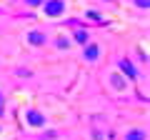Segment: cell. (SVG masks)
Listing matches in <instances>:
<instances>
[{"label":"cell","instance_id":"52a82bcc","mask_svg":"<svg viewBox=\"0 0 150 140\" xmlns=\"http://www.w3.org/2000/svg\"><path fill=\"white\" fill-rule=\"evenodd\" d=\"M75 43L88 45V33H85V30H75Z\"/></svg>","mask_w":150,"mask_h":140},{"label":"cell","instance_id":"7c38bea8","mask_svg":"<svg viewBox=\"0 0 150 140\" xmlns=\"http://www.w3.org/2000/svg\"><path fill=\"white\" fill-rule=\"evenodd\" d=\"M28 5H33V8H38V5H43V0H25Z\"/></svg>","mask_w":150,"mask_h":140},{"label":"cell","instance_id":"277c9868","mask_svg":"<svg viewBox=\"0 0 150 140\" xmlns=\"http://www.w3.org/2000/svg\"><path fill=\"white\" fill-rule=\"evenodd\" d=\"M120 68L125 70V75H128L130 80H135V78H138V70H135V65L130 63V60H120Z\"/></svg>","mask_w":150,"mask_h":140},{"label":"cell","instance_id":"3957f363","mask_svg":"<svg viewBox=\"0 0 150 140\" xmlns=\"http://www.w3.org/2000/svg\"><path fill=\"white\" fill-rule=\"evenodd\" d=\"M28 43H30V45H43L45 43V35L40 30H30V33H28Z\"/></svg>","mask_w":150,"mask_h":140},{"label":"cell","instance_id":"8fae6325","mask_svg":"<svg viewBox=\"0 0 150 140\" xmlns=\"http://www.w3.org/2000/svg\"><path fill=\"white\" fill-rule=\"evenodd\" d=\"M135 5H138V8H148L150 0H135Z\"/></svg>","mask_w":150,"mask_h":140},{"label":"cell","instance_id":"30bf717a","mask_svg":"<svg viewBox=\"0 0 150 140\" xmlns=\"http://www.w3.org/2000/svg\"><path fill=\"white\" fill-rule=\"evenodd\" d=\"M88 18H93V20H98V23H103V20H100V15H98L95 10H88Z\"/></svg>","mask_w":150,"mask_h":140},{"label":"cell","instance_id":"4fadbf2b","mask_svg":"<svg viewBox=\"0 0 150 140\" xmlns=\"http://www.w3.org/2000/svg\"><path fill=\"white\" fill-rule=\"evenodd\" d=\"M3 110H5V100H3V93H0V118H3Z\"/></svg>","mask_w":150,"mask_h":140},{"label":"cell","instance_id":"8992f818","mask_svg":"<svg viewBox=\"0 0 150 140\" xmlns=\"http://www.w3.org/2000/svg\"><path fill=\"white\" fill-rule=\"evenodd\" d=\"M125 140H145V133L143 130H130V133L125 135Z\"/></svg>","mask_w":150,"mask_h":140},{"label":"cell","instance_id":"ba28073f","mask_svg":"<svg viewBox=\"0 0 150 140\" xmlns=\"http://www.w3.org/2000/svg\"><path fill=\"white\" fill-rule=\"evenodd\" d=\"M112 83H115L118 90H123V78H120V75H112Z\"/></svg>","mask_w":150,"mask_h":140},{"label":"cell","instance_id":"9c48e42d","mask_svg":"<svg viewBox=\"0 0 150 140\" xmlns=\"http://www.w3.org/2000/svg\"><path fill=\"white\" fill-rule=\"evenodd\" d=\"M68 45H70V43H68V38H63V35H60V38H58V48H63V50H65Z\"/></svg>","mask_w":150,"mask_h":140},{"label":"cell","instance_id":"5b68a950","mask_svg":"<svg viewBox=\"0 0 150 140\" xmlns=\"http://www.w3.org/2000/svg\"><path fill=\"white\" fill-rule=\"evenodd\" d=\"M100 58V48H98V45H85V60H98Z\"/></svg>","mask_w":150,"mask_h":140},{"label":"cell","instance_id":"6da1fadb","mask_svg":"<svg viewBox=\"0 0 150 140\" xmlns=\"http://www.w3.org/2000/svg\"><path fill=\"white\" fill-rule=\"evenodd\" d=\"M63 10H65V3H63V0H48V3H45V13H48L50 18L63 15Z\"/></svg>","mask_w":150,"mask_h":140},{"label":"cell","instance_id":"5bb4252c","mask_svg":"<svg viewBox=\"0 0 150 140\" xmlns=\"http://www.w3.org/2000/svg\"><path fill=\"white\" fill-rule=\"evenodd\" d=\"M105 3H110V0H105Z\"/></svg>","mask_w":150,"mask_h":140},{"label":"cell","instance_id":"7a4b0ae2","mask_svg":"<svg viewBox=\"0 0 150 140\" xmlns=\"http://www.w3.org/2000/svg\"><path fill=\"white\" fill-rule=\"evenodd\" d=\"M28 125H33V128H43V125H45L43 113H38V110H28Z\"/></svg>","mask_w":150,"mask_h":140}]
</instances>
